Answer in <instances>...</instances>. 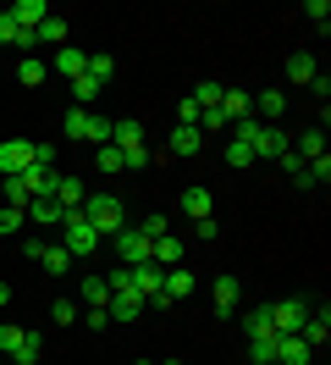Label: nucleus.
<instances>
[{
	"label": "nucleus",
	"mask_w": 331,
	"mask_h": 365,
	"mask_svg": "<svg viewBox=\"0 0 331 365\" xmlns=\"http://www.w3.org/2000/svg\"><path fill=\"white\" fill-rule=\"evenodd\" d=\"M83 216H88V227H94V232H122V227H127V210H122L116 194H88Z\"/></svg>",
	"instance_id": "nucleus-1"
},
{
	"label": "nucleus",
	"mask_w": 331,
	"mask_h": 365,
	"mask_svg": "<svg viewBox=\"0 0 331 365\" xmlns=\"http://www.w3.org/2000/svg\"><path fill=\"white\" fill-rule=\"evenodd\" d=\"M61 244H66V255H72V260H83V255H94L100 232L88 227L83 210H66V222H61Z\"/></svg>",
	"instance_id": "nucleus-2"
},
{
	"label": "nucleus",
	"mask_w": 331,
	"mask_h": 365,
	"mask_svg": "<svg viewBox=\"0 0 331 365\" xmlns=\"http://www.w3.org/2000/svg\"><path fill=\"white\" fill-rule=\"evenodd\" d=\"M248 150H254V160H282L287 150H293V138L282 133V128H254V144H248Z\"/></svg>",
	"instance_id": "nucleus-3"
},
{
	"label": "nucleus",
	"mask_w": 331,
	"mask_h": 365,
	"mask_svg": "<svg viewBox=\"0 0 331 365\" xmlns=\"http://www.w3.org/2000/svg\"><path fill=\"white\" fill-rule=\"evenodd\" d=\"M149 250H154V238H144L138 227H122V232H116V255H122V266H144Z\"/></svg>",
	"instance_id": "nucleus-4"
},
{
	"label": "nucleus",
	"mask_w": 331,
	"mask_h": 365,
	"mask_svg": "<svg viewBox=\"0 0 331 365\" xmlns=\"http://www.w3.org/2000/svg\"><path fill=\"white\" fill-rule=\"evenodd\" d=\"M160 282H166V272H160L154 260H144V266H127V288H132L138 299H154V294H160Z\"/></svg>",
	"instance_id": "nucleus-5"
},
{
	"label": "nucleus",
	"mask_w": 331,
	"mask_h": 365,
	"mask_svg": "<svg viewBox=\"0 0 331 365\" xmlns=\"http://www.w3.org/2000/svg\"><path fill=\"white\" fill-rule=\"evenodd\" d=\"M282 111H287V94L282 89H260V94H254V122L282 128Z\"/></svg>",
	"instance_id": "nucleus-6"
},
{
	"label": "nucleus",
	"mask_w": 331,
	"mask_h": 365,
	"mask_svg": "<svg viewBox=\"0 0 331 365\" xmlns=\"http://www.w3.org/2000/svg\"><path fill=\"white\" fill-rule=\"evenodd\" d=\"M28 160H33V144H28V138L0 144V178H17V172H28Z\"/></svg>",
	"instance_id": "nucleus-7"
},
{
	"label": "nucleus",
	"mask_w": 331,
	"mask_h": 365,
	"mask_svg": "<svg viewBox=\"0 0 331 365\" xmlns=\"http://www.w3.org/2000/svg\"><path fill=\"white\" fill-rule=\"evenodd\" d=\"M304 316H309L304 299H282V304H270V327H276V332H298Z\"/></svg>",
	"instance_id": "nucleus-8"
},
{
	"label": "nucleus",
	"mask_w": 331,
	"mask_h": 365,
	"mask_svg": "<svg viewBox=\"0 0 331 365\" xmlns=\"http://www.w3.org/2000/svg\"><path fill=\"white\" fill-rule=\"evenodd\" d=\"M309 360H315V349H309L298 332H282V338H276V365H309Z\"/></svg>",
	"instance_id": "nucleus-9"
},
{
	"label": "nucleus",
	"mask_w": 331,
	"mask_h": 365,
	"mask_svg": "<svg viewBox=\"0 0 331 365\" xmlns=\"http://www.w3.org/2000/svg\"><path fill=\"white\" fill-rule=\"evenodd\" d=\"M160 294H166V304H182V299L194 294V272H188V266H166V282H160Z\"/></svg>",
	"instance_id": "nucleus-10"
},
{
	"label": "nucleus",
	"mask_w": 331,
	"mask_h": 365,
	"mask_svg": "<svg viewBox=\"0 0 331 365\" xmlns=\"http://www.w3.org/2000/svg\"><path fill=\"white\" fill-rule=\"evenodd\" d=\"M83 200H88L83 178H72V172H61V178H56V205H61V210H83Z\"/></svg>",
	"instance_id": "nucleus-11"
},
{
	"label": "nucleus",
	"mask_w": 331,
	"mask_h": 365,
	"mask_svg": "<svg viewBox=\"0 0 331 365\" xmlns=\"http://www.w3.org/2000/svg\"><path fill=\"white\" fill-rule=\"evenodd\" d=\"M298 338H304L309 349H320V343L331 338V310H326V304H320V310H309V316H304V327H298Z\"/></svg>",
	"instance_id": "nucleus-12"
},
{
	"label": "nucleus",
	"mask_w": 331,
	"mask_h": 365,
	"mask_svg": "<svg viewBox=\"0 0 331 365\" xmlns=\"http://www.w3.org/2000/svg\"><path fill=\"white\" fill-rule=\"evenodd\" d=\"M28 222H39V227H61L66 210L50 200V194H39V200H28Z\"/></svg>",
	"instance_id": "nucleus-13"
},
{
	"label": "nucleus",
	"mask_w": 331,
	"mask_h": 365,
	"mask_svg": "<svg viewBox=\"0 0 331 365\" xmlns=\"http://www.w3.org/2000/svg\"><path fill=\"white\" fill-rule=\"evenodd\" d=\"M221 116H226V122H243V116H254V94H243V89H221Z\"/></svg>",
	"instance_id": "nucleus-14"
},
{
	"label": "nucleus",
	"mask_w": 331,
	"mask_h": 365,
	"mask_svg": "<svg viewBox=\"0 0 331 365\" xmlns=\"http://www.w3.org/2000/svg\"><path fill=\"white\" fill-rule=\"evenodd\" d=\"M0 45H17V50H39V39H33L28 28H17V17H11V11H0Z\"/></svg>",
	"instance_id": "nucleus-15"
},
{
	"label": "nucleus",
	"mask_w": 331,
	"mask_h": 365,
	"mask_svg": "<svg viewBox=\"0 0 331 365\" xmlns=\"http://www.w3.org/2000/svg\"><path fill=\"white\" fill-rule=\"evenodd\" d=\"M110 144H116V150H138V144H144V122H132V116L110 122Z\"/></svg>",
	"instance_id": "nucleus-16"
},
{
	"label": "nucleus",
	"mask_w": 331,
	"mask_h": 365,
	"mask_svg": "<svg viewBox=\"0 0 331 365\" xmlns=\"http://www.w3.org/2000/svg\"><path fill=\"white\" fill-rule=\"evenodd\" d=\"M182 216H194V222L216 216V200H210V188H182Z\"/></svg>",
	"instance_id": "nucleus-17"
},
{
	"label": "nucleus",
	"mask_w": 331,
	"mask_h": 365,
	"mask_svg": "<svg viewBox=\"0 0 331 365\" xmlns=\"http://www.w3.org/2000/svg\"><path fill=\"white\" fill-rule=\"evenodd\" d=\"M149 260L160 266V272H166V266H182V238H177V232H166V238H154Z\"/></svg>",
	"instance_id": "nucleus-18"
},
{
	"label": "nucleus",
	"mask_w": 331,
	"mask_h": 365,
	"mask_svg": "<svg viewBox=\"0 0 331 365\" xmlns=\"http://www.w3.org/2000/svg\"><path fill=\"white\" fill-rule=\"evenodd\" d=\"M44 78H50V61H44V56H22L17 61V83L22 89H39Z\"/></svg>",
	"instance_id": "nucleus-19"
},
{
	"label": "nucleus",
	"mask_w": 331,
	"mask_h": 365,
	"mask_svg": "<svg viewBox=\"0 0 331 365\" xmlns=\"http://www.w3.org/2000/svg\"><path fill=\"white\" fill-rule=\"evenodd\" d=\"M105 316L110 321H138V316H144V299H138V294H110Z\"/></svg>",
	"instance_id": "nucleus-20"
},
{
	"label": "nucleus",
	"mask_w": 331,
	"mask_h": 365,
	"mask_svg": "<svg viewBox=\"0 0 331 365\" xmlns=\"http://www.w3.org/2000/svg\"><path fill=\"white\" fill-rule=\"evenodd\" d=\"M315 50H293V56H287V78H293V83H315Z\"/></svg>",
	"instance_id": "nucleus-21"
},
{
	"label": "nucleus",
	"mask_w": 331,
	"mask_h": 365,
	"mask_svg": "<svg viewBox=\"0 0 331 365\" xmlns=\"http://www.w3.org/2000/svg\"><path fill=\"white\" fill-rule=\"evenodd\" d=\"M11 17H17V28H28V34H33V28L50 17V6H44V0H17V6H11Z\"/></svg>",
	"instance_id": "nucleus-22"
},
{
	"label": "nucleus",
	"mask_w": 331,
	"mask_h": 365,
	"mask_svg": "<svg viewBox=\"0 0 331 365\" xmlns=\"http://www.w3.org/2000/svg\"><path fill=\"white\" fill-rule=\"evenodd\" d=\"M78 299H83L88 310H100V304H110V282L105 277H83V282H78Z\"/></svg>",
	"instance_id": "nucleus-23"
},
{
	"label": "nucleus",
	"mask_w": 331,
	"mask_h": 365,
	"mask_svg": "<svg viewBox=\"0 0 331 365\" xmlns=\"http://www.w3.org/2000/svg\"><path fill=\"white\" fill-rule=\"evenodd\" d=\"M33 39H39V45H50V50H61V45H66V17H56V11H50V17L33 28Z\"/></svg>",
	"instance_id": "nucleus-24"
},
{
	"label": "nucleus",
	"mask_w": 331,
	"mask_h": 365,
	"mask_svg": "<svg viewBox=\"0 0 331 365\" xmlns=\"http://www.w3.org/2000/svg\"><path fill=\"white\" fill-rule=\"evenodd\" d=\"M83 67H88V56L78 45H61V50H56V72H61V78H83Z\"/></svg>",
	"instance_id": "nucleus-25"
},
{
	"label": "nucleus",
	"mask_w": 331,
	"mask_h": 365,
	"mask_svg": "<svg viewBox=\"0 0 331 365\" xmlns=\"http://www.w3.org/2000/svg\"><path fill=\"white\" fill-rule=\"evenodd\" d=\"M293 155H298V160H315V155H326V133H320V128L298 133V138H293Z\"/></svg>",
	"instance_id": "nucleus-26"
},
{
	"label": "nucleus",
	"mask_w": 331,
	"mask_h": 365,
	"mask_svg": "<svg viewBox=\"0 0 331 365\" xmlns=\"http://www.w3.org/2000/svg\"><path fill=\"white\" fill-rule=\"evenodd\" d=\"M39 266L50 277H61V272H72V255H66V244H44V255H39Z\"/></svg>",
	"instance_id": "nucleus-27"
},
{
	"label": "nucleus",
	"mask_w": 331,
	"mask_h": 365,
	"mask_svg": "<svg viewBox=\"0 0 331 365\" xmlns=\"http://www.w3.org/2000/svg\"><path fill=\"white\" fill-rule=\"evenodd\" d=\"M204 150V133L199 128H177L172 133V155H199Z\"/></svg>",
	"instance_id": "nucleus-28"
},
{
	"label": "nucleus",
	"mask_w": 331,
	"mask_h": 365,
	"mask_svg": "<svg viewBox=\"0 0 331 365\" xmlns=\"http://www.w3.org/2000/svg\"><path fill=\"white\" fill-rule=\"evenodd\" d=\"M243 332H248V338H270V332H276V327H270V304L248 310V316H243Z\"/></svg>",
	"instance_id": "nucleus-29"
},
{
	"label": "nucleus",
	"mask_w": 331,
	"mask_h": 365,
	"mask_svg": "<svg viewBox=\"0 0 331 365\" xmlns=\"http://www.w3.org/2000/svg\"><path fill=\"white\" fill-rule=\"evenodd\" d=\"M276 338H282V332H270V338H248V360H254V365H276Z\"/></svg>",
	"instance_id": "nucleus-30"
},
{
	"label": "nucleus",
	"mask_w": 331,
	"mask_h": 365,
	"mask_svg": "<svg viewBox=\"0 0 331 365\" xmlns=\"http://www.w3.org/2000/svg\"><path fill=\"white\" fill-rule=\"evenodd\" d=\"M88 116H94L88 106H72V111H66V122H61V133H66V138H88Z\"/></svg>",
	"instance_id": "nucleus-31"
},
{
	"label": "nucleus",
	"mask_w": 331,
	"mask_h": 365,
	"mask_svg": "<svg viewBox=\"0 0 331 365\" xmlns=\"http://www.w3.org/2000/svg\"><path fill=\"white\" fill-rule=\"evenodd\" d=\"M232 304H238V277H216V310L226 316Z\"/></svg>",
	"instance_id": "nucleus-32"
},
{
	"label": "nucleus",
	"mask_w": 331,
	"mask_h": 365,
	"mask_svg": "<svg viewBox=\"0 0 331 365\" xmlns=\"http://www.w3.org/2000/svg\"><path fill=\"white\" fill-rule=\"evenodd\" d=\"M276 166H282V172H287V178H293V182H298V188H309V160H298V155H293V150H287V155L276 160Z\"/></svg>",
	"instance_id": "nucleus-33"
},
{
	"label": "nucleus",
	"mask_w": 331,
	"mask_h": 365,
	"mask_svg": "<svg viewBox=\"0 0 331 365\" xmlns=\"http://www.w3.org/2000/svg\"><path fill=\"white\" fill-rule=\"evenodd\" d=\"M22 338H28V332H22L17 321H0V354H17Z\"/></svg>",
	"instance_id": "nucleus-34"
},
{
	"label": "nucleus",
	"mask_w": 331,
	"mask_h": 365,
	"mask_svg": "<svg viewBox=\"0 0 331 365\" xmlns=\"http://www.w3.org/2000/svg\"><path fill=\"white\" fill-rule=\"evenodd\" d=\"M88 78H94V83H110V78H116V61H110V56H88Z\"/></svg>",
	"instance_id": "nucleus-35"
},
{
	"label": "nucleus",
	"mask_w": 331,
	"mask_h": 365,
	"mask_svg": "<svg viewBox=\"0 0 331 365\" xmlns=\"http://www.w3.org/2000/svg\"><path fill=\"white\" fill-rule=\"evenodd\" d=\"M188 100H194L199 111H216V106H221V83H199V89L188 94Z\"/></svg>",
	"instance_id": "nucleus-36"
},
{
	"label": "nucleus",
	"mask_w": 331,
	"mask_h": 365,
	"mask_svg": "<svg viewBox=\"0 0 331 365\" xmlns=\"http://www.w3.org/2000/svg\"><path fill=\"white\" fill-rule=\"evenodd\" d=\"M331 182V155H315L309 160V188H326Z\"/></svg>",
	"instance_id": "nucleus-37"
},
{
	"label": "nucleus",
	"mask_w": 331,
	"mask_h": 365,
	"mask_svg": "<svg viewBox=\"0 0 331 365\" xmlns=\"http://www.w3.org/2000/svg\"><path fill=\"white\" fill-rule=\"evenodd\" d=\"M88 144H94V150L110 144V116H88Z\"/></svg>",
	"instance_id": "nucleus-38"
},
{
	"label": "nucleus",
	"mask_w": 331,
	"mask_h": 365,
	"mask_svg": "<svg viewBox=\"0 0 331 365\" xmlns=\"http://www.w3.org/2000/svg\"><path fill=\"white\" fill-rule=\"evenodd\" d=\"M50 321H56V327H72V321H78V304H72V299H56V304H50Z\"/></svg>",
	"instance_id": "nucleus-39"
},
{
	"label": "nucleus",
	"mask_w": 331,
	"mask_h": 365,
	"mask_svg": "<svg viewBox=\"0 0 331 365\" xmlns=\"http://www.w3.org/2000/svg\"><path fill=\"white\" fill-rule=\"evenodd\" d=\"M94 94H100V83H94V78H72V100H78V106H88V100H94Z\"/></svg>",
	"instance_id": "nucleus-40"
},
{
	"label": "nucleus",
	"mask_w": 331,
	"mask_h": 365,
	"mask_svg": "<svg viewBox=\"0 0 331 365\" xmlns=\"http://www.w3.org/2000/svg\"><path fill=\"white\" fill-rule=\"evenodd\" d=\"M149 166V150L138 144V150H122V172H144Z\"/></svg>",
	"instance_id": "nucleus-41"
},
{
	"label": "nucleus",
	"mask_w": 331,
	"mask_h": 365,
	"mask_svg": "<svg viewBox=\"0 0 331 365\" xmlns=\"http://www.w3.org/2000/svg\"><path fill=\"white\" fill-rule=\"evenodd\" d=\"M226 166H254V150H248V144H238V138H232V144H226Z\"/></svg>",
	"instance_id": "nucleus-42"
},
{
	"label": "nucleus",
	"mask_w": 331,
	"mask_h": 365,
	"mask_svg": "<svg viewBox=\"0 0 331 365\" xmlns=\"http://www.w3.org/2000/svg\"><path fill=\"white\" fill-rule=\"evenodd\" d=\"M22 222H28V210H17V205L0 210V232H22Z\"/></svg>",
	"instance_id": "nucleus-43"
},
{
	"label": "nucleus",
	"mask_w": 331,
	"mask_h": 365,
	"mask_svg": "<svg viewBox=\"0 0 331 365\" xmlns=\"http://www.w3.org/2000/svg\"><path fill=\"white\" fill-rule=\"evenodd\" d=\"M28 166H44V172H56V144H33V160Z\"/></svg>",
	"instance_id": "nucleus-44"
},
{
	"label": "nucleus",
	"mask_w": 331,
	"mask_h": 365,
	"mask_svg": "<svg viewBox=\"0 0 331 365\" xmlns=\"http://www.w3.org/2000/svg\"><path fill=\"white\" fill-rule=\"evenodd\" d=\"M100 172H122V150L116 144H100Z\"/></svg>",
	"instance_id": "nucleus-45"
},
{
	"label": "nucleus",
	"mask_w": 331,
	"mask_h": 365,
	"mask_svg": "<svg viewBox=\"0 0 331 365\" xmlns=\"http://www.w3.org/2000/svg\"><path fill=\"white\" fill-rule=\"evenodd\" d=\"M138 232H144V238H166L172 227H166V216H144V227H138Z\"/></svg>",
	"instance_id": "nucleus-46"
},
{
	"label": "nucleus",
	"mask_w": 331,
	"mask_h": 365,
	"mask_svg": "<svg viewBox=\"0 0 331 365\" xmlns=\"http://www.w3.org/2000/svg\"><path fill=\"white\" fill-rule=\"evenodd\" d=\"M304 11H309V17H315L320 28H326V17H331V6H326V0H304Z\"/></svg>",
	"instance_id": "nucleus-47"
},
{
	"label": "nucleus",
	"mask_w": 331,
	"mask_h": 365,
	"mask_svg": "<svg viewBox=\"0 0 331 365\" xmlns=\"http://www.w3.org/2000/svg\"><path fill=\"white\" fill-rule=\"evenodd\" d=\"M194 232H199V238H221V222H216V216H204V222H194Z\"/></svg>",
	"instance_id": "nucleus-48"
},
{
	"label": "nucleus",
	"mask_w": 331,
	"mask_h": 365,
	"mask_svg": "<svg viewBox=\"0 0 331 365\" xmlns=\"http://www.w3.org/2000/svg\"><path fill=\"white\" fill-rule=\"evenodd\" d=\"M309 94H315V100H326V94H331V78H326V72H315V83H309Z\"/></svg>",
	"instance_id": "nucleus-49"
},
{
	"label": "nucleus",
	"mask_w": 331,
	"mask_h": 365,
	"mask_svg": "<svg viewBox=\"0 0 331 365\" xmlns=\"http://www.w3.org/2000/svg\"><path fill=\"white\" fill-rule=\"evenodd\" d=\"M83 327H94V332H100V327H110V316H105V304H100V310H88V316H83Z\"/></svg>",
	"instance_id": "nucleus-50"
},
{
	"label": "nucleus",
	"mask_w": 331,
	"mask_h": 365,
	"mask_svg": "<svg viewBox=\"0 0 331 365\" xmlns=\"http://www.w3.org/2000/svg\"><path fill=\"white\" fill-rule=\"evenodd\" d=\"M6 299H11V288H6V282H0V304H6Z\"/></svg>",
	"instance_id": "nucleus-51"
},
{
	"label": "nucleus",
	"mask_w": 331,
	"mask_h": 365,
	"mask_svg": "<svg viewBox=\"0 0 331 365\" xmlns=\"http://www.w3.org/2000/svg\"><path fill=\"white\" fill-rule=\"evenodd\" d=\"M160 365H182V360H160Z\"/></svg>",
	"instance_id": "nucleus-52"
},
{
	"label": "nucleus",
	"mask_w": 331,
	"mask_h": 365,
	"mask_svg": "<svg viewBox=\"0 0 331 365\" xmlns=\"http://www.w3.org/2000/svg\"><path fill=\"white\" fill-rule=\"evenodd\" d=\"M138 365H149V360H138Z\"/></svg>",
	"instance_id": "nucleus-53"
},
{
	"label": "nucleus",
	"mask_w": 331,
	"mask_h": 365,
	"mask_svg": "<svg viewBox=\"0 0 331 365\" xmlns=\"http://www.w3.org/2000/svg\"><path fill=\"white\" fill-rule=\"evenodd\" d=\"M309 365H320V360H309Z\"/></svg>",
	"instance_id": "nucleus-54"
}]
</instances>
